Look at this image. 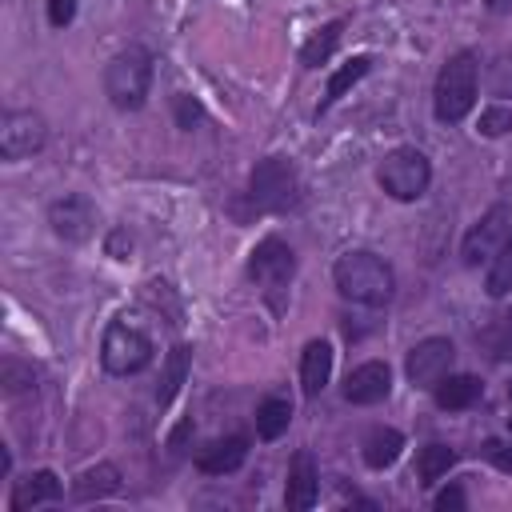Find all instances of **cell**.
Segmentation results:
<instances>
[{"label":"cell","instance_id":"cell-30","mask_svg":"<svg viewBox=\"0 0 512 512\" xmlns=\"http://www.w3.org/2000/svg\"><path fill=\"white\" fill-rule=\"evenodd\" d=\"M512 128V112L508 108H484L480 112V132L484 136H504Z\"/></svg>","mask_w":512,"mask_h":512},{"label":"cell","instance_id":"cell-18","mask_svg":"<svg viewBox=\"0 0 512 512\" xmlns=\"http://www.w3.org/2000/svg\"><path fill=\"white\" fill-rule=\"evenodd\" d=\"M112 492H120V468L116 464H92V468H84L80 476H76V484H72V496L76 500H104V496H112Z\"/></svg>","mask_w":512,"mask_h":512},{"label":"cell","instance_id":"cell-7","mask_svg":"<svg viewBox=\"0 0 512 512\" xmlns=\"http://www.w3.org/2000/svg\"><path fill=\"white\" fill-rule=\"evenodd\" d=\"M44 140H48V128H44L40 112L12 108V112L0 116V156L4 160H24V156L40 152Z\"/></svg>","mask_w":512,"mask_h":512},{"label":"cell","instance_id":"cell-23","mask_svg":"<svg viewBox=\"0 0 512 512\" xmlns=\"http://www.w3.org/2000/svg\"><path fill=\"white\" fill-rule=\"evenodd\" d=\"M340 32H344V20H332V24H324L304 48H300V64L304 68H320L332 52H336V44H340Z\"/></svg>","mask_w":512,"mask_h":512},{"label":"cell","instance_id":"cell-15","mask_svg":"<svg viewBox=\"0 0 512 512\" xmlns=\"http://www.w3.org/2000/svg\"><path fill=\"white\" fill-rule=\"evenodd\" d=\"M48 500H60V476L52 468H36L24 480H16L8 508L12 512H24V508H36V504H48Z\"/></svg>","mask_w":512,"mask_h":512},{"label":"cell","instance_id":"cell-35","mask_svg":"<svg viewBox=\"0 0 512 512\" xmlns=\"http://www.w3.org/2000/svg\"><path fill=\"white\" fill-rule=\"evenodd\" d=\"M488 4V12H496V16H508L512 12V0H484Z\"/></svg>","mask_w":512,"mask_h":512},{"label":"cell","instance_id":"cell-2","mask_svg":"<svg viewBox=\"0 0 512 512\" xmlns=\"http://www.w3.org/2000/svg\"><path fill=\"white\" fill-rule=\"evenodd\" d=\"M152 88V52L132 44L124 52H116L104 68V96L112 100V108L120 112H136L148 100Z\"/></svg>","mask_w":512,"mask_h":512},{"label":"cell","instance_id":"cell-6","mask_svg":"<svg viewBox=\"0 0 512 512\" xmlns=\"http://www.w3.org/2000/svg\"><path fill=\"white\" fill-rule=\"evenodd\" d=\"M100 364H104V372H112V376H132V372H140V368L152 364V340H148L140 328L116 320V324H108V332H104Z\"/></svg>","mask_w":512,"mask_h":512},{"label":"cell","instance_id":"cell-11","mask_svg":"<svg viewBox=\"0 0 512 512\" xmlns=\"http://www.w3.org/2000/svg\"><path fill=\"white\" fill-rule=\"evenodd\" d=\"M48 224H52V232H56L60 240L80 244V240H88L92 228H96V204H92L88 196H80V192H68V196H60V200L48 208Z\"/></svg>","mask_w":512,"mask_h":512},{"label":"cell","instance_id":"cell-26","mask_svg":"<svg viewBox=\"0 0 512 512\" xmlns=\"http://www.w3.org/2000/svg\"><path fill=\"white\" fill-rule=\"evenodd\" d=\"M484 340H488V352H492V360H504V356H512V312H508V316H500V320H496V328H492Z\"/></svg>","mask_w":512,"mask_h":512},{"label":"cell","instance_id":"cell-25","mask_svg":"<svg viewBox=\"0 0 512 512\" xmlns=\"http://www.w3.org/2000/svg\"><path fill=\"white\" fill-rule=\"evenodd\" d=\"M484 288H488V296H508L512 292V232L496 248L492 264H488V276H484Z\"/></svg>","mask_w":512,"mask_h":512},{"label":"cell","instance_id":"cell-31","mask_svg":"<svg viewBox=\"0 0 512 512\" xmlns=\"http://www.w3.org/2000/svg\"><path fill=\"white\" fill-rule=\"evenodd\" d=\"M72 16H76V0H48V24L52 28L72 24Z\"/></svg>","mask_w":512,"mask_h":512},{"label":"cell","instance_id":"cell-20","mask_svg":"<svg viewBox=\"0 0 512 512\" xmlns=\"http://www.w3.org/2000/svg\"><path fill=\"white\" fill-rule=\"evenodd\" d=\"M292 424V404L284 396H264L256 404V436L260 440H280Z\"/></svg>","mask_w":512,"mask_h":512},{"label":"cell","instance_id":"cell-19","mask_svg":"<svg viewBox=\"0 0 512 512\" xmlns=\"http://www.w3.org/2000/svg\"><path fill=\"white\" fill-rule=\"evenodd\" d=\"M368 68H372V56H352L348 64H340V68L332 72L328 88H324V100L316 104V116H324V112H328V108H332V104H336L352 84H360V80L368 76Z\"/></svg>","mask_w":512,"mask_h":512},{"label":"cell","instance_id":"cell-24","mask_svg":"<svg viewBox=\"0 0 512 512\" xmlns=\"http://www.w3.org/2000/svg\"><path fill=\"white\" fill-rule=\"evenodd\" d=\"M456 464V452L448 444H424L420 456H416V472H420V484H436L440 476H448V468Z\"/></svg>","mask_w":512,"mask_h":512},{"label":"cell","instance_id":"cell-29","mask_svg":"<svg viewBox=\"0 0 512 512\" xmlns=\"http://www.w3.org/2000/svg\"><path fill=\"white\" fill-rule=\"evenodd\" d=\"M0 380H4V388H8V392H24V388H32V384H36L32 368H20L16 360H4V368H0Z\"/></svg>","mask_w":512,"mask_h":512},{"label":"cell","instance_id":"cell-21","mask_svg":"<svg viewBox=\"0 0 512 512\" xmlns=\"http://www.w3.org/2000/svg\"><path fill=\"white\" fill-rule=\"evenodd\" d=\"M188 360H192V348L188 344H176L164 360V372H160V388H156V404H172V396L180 392V384L188 380Z\"/></svg>","mask_w":512,"mask_h":512},{"label":"cell","instance_id":"cell-1","mask_svg":"<svg viewBox=\"0 0 512 512\" xmlns=\"http://www.w3.org/2000/svg\"><path fill=\"white\" fill-rule=\"evenodd\" d=\"M332 280H336V288H340L344 300H352V304H368V308L388 304L392 292H396V276H392V268H388L376 252H364V248L344 252V256L336 260V268H332Z\"/></svg>","mask_w":512,"mask_h":512},{"label":"cell","instance_id":"cell-34","mask_svg":"<svg viewBox=\"0 0 512 512\" xmlns=\"http://www.w3.org/2000/svg\"><path fill=\"white\" fill-rule=\"evenodd\" d=\"M124 244H132V240H128V236H124V232H112V240H108V252H112V256H120V260H124Z\"/></svg>","mask_w":512,"mask_h":512},{"label":"cell","instance_id":"cell-37","mask_svg":"<svg viewBox=\"0 0 512 512\" xmlns=\"http://www.w3.org/2000/svg\"><path fill=\"white\" fill-rule=\"evenodd\" d=\"M508 432H512V416H508Z\"/></svg>","mask_w":512,"mask_h":512},{"label":"cell","instance_id":"cell-16","mask_svg":"<svg viewBox=\"0 0 512 512\" xmlns=\"http://www.w3.org/2000/svg\"><path fill=\"white\" fill-rule=\"evenodd\" d=\"M332 376V344L328 340H308L304 344V356H300V388L308 400H316L324 392Z\"/></svg>","mask_w":512,"mask_h":512},{"label":"cell","instance_id":"cell-14","mask_svg":"<svg viewBox=\"0 0 512 512\" xmlns=\"http://www.w3.org/2000/svg\"><path fill=\"white\" fill-rule=\"evenodd\" d=\"M244 460H248V436H224V440H212V444L196 456V468H200L204 476H228V472H236Z\"/></svg>","mask_w":512,"mask_h":512},{"label":"cell","instance_id":"cell-13","mask_svg":"<svg viewBox=\"0 0 512 512\" xmlns=\"http://www.w3.org/2000/svg\"><path fill=\"white\" fill-rule=\"evenodd\" d=\"M320 496V476H316V464L308 452H296L292 456V468H288V488H284V504L292 512H304L312 508Z\"/></svg>","mask_w":512,"mask_h":512},{"label":"cell","instance_id":"cell-8","mask_svg":"<svg viewBox=\"0 0 512 512\" xmlns=\"http://www.w3.org/2000/svg\"><path fill=\"white\" fill-rule=\"evenodd\" d=\"M292 272H296V252H292L280 236H264V240L252 248V256H248V276H252L260 288H268V292L284 288V284L292 280Z\"/></svg>","mask_w":512,"mask_h":512},{"label":"cell","instance_id":"cell-32","mask_svg":"<svg viewBox=\"0 0 512 512\" xmlns=\"http://www.w3.org/2000/svg\"><path fill=\"white\" fill-rule=\"evenodd\" d=\"M436 508H440V512H448V508H464V488H460V484L444 488V492L436 496Z\"/></svg>","mask_w":512,"mask_h":512},{"label":"cell","instance_id":"cell-5","mask_svg":"<svg viewBox=\"0 0 512 512\" xmlns=\"http://www.w3.org/2000/svg\"><path fill=\"white\" fill-rule=\"evenodd\" d=\"M376 180L392 200H420L428 192V184H432V164H428V156L420 148H392L380 160Z\"/></svg>","mask_w":512,"mask_h":512},{"label":"cell","instance_id":"cell-36","mask_svg":"<svg viewBox=\"0 0 512 512\" xmlns=\"http://www.w3.org/2000/svg\"><path fill=\"white\" fill-rule=\"evenodd\" d=\"M508 400H512V380H508Z\"/></svg>","mask_w":512,"mask_h":512},{"label":"cell","instance_id":"cell-33","mask_svg":"<svg viewBox=\"0 0 512 512\" xmlns=\"http://www.w3.org/2000/svg\"><path fill=\"white\" fill-rule=\"evenodd\" d=\"M488 460L500 468V472H512V448H500V444H488Z\"/></svg>","mask_w":512,"mask_h":512},{"label":"cell","instance_id":"cell-4","mask_svg":"<svg viewBox=\"0 0 512 512\" xmlns=\"http://www.w3.org/2000/svg\"><path fill=\"white\" fill-rule=\"evenodd\" d=\"M248 200L260 212H284L300 204V176L284 156H268L248 176Z\"/></svg>","mask_w":512,"mask_h":512},{"label":"cell","instance_id":"cell-10","mask_svg":"<svg viewBox=\"0 0 512 512\" xmlns=\"http://www.w3.org/2000/svg\"><path fill=\"white\" fill-rule=\"evenodd\" d=\"M452 356H456L452 340H444V336H428V340H420V344L408 352L404 372H408V380H412L416 388H432L436 380H444V376L452 372Z\"/></svg>","mask_w":512,"mask_h":512},{"label":"cell","instance_id":"cell-9","mask_svg":"<svg viewBox=\"0 0 512 512\" xmlns=\"http://www.w3.org/2000/svg\"><path fill=\"white\" fill-rule=\"evenodd\" d=\"M508 232H512V212H508V204H492V208L472 224V232H468L464 244H460L464 264H480V260H488V256L504 244Z\"/></svg>","mask_w":512,"mask_h":512},{"label":"cell","instance_id":"cell-3","mask_svg":"<svg viewBox=\"0 0 512 512\" xmlns=\"http://www.w3.org/2000/svg\"><path fill=\"white\" fill-rule=\"evenodd\" d=\"M476 56L472 52H456L444 60L440 76H436V88H432V108H436V120L440 124H460L472 104H476Z\"/></svg>","mask_w":512,"mask_h":512},{"label":"cell","instance_id":"cell-22","mask_svg":"<svg viewBox=\"0 0 512 512\" xmlns=\"http://www.w3.org/2000/svg\"><path fill=\"white\" fill-rule=\"evenodd\" d=\"M400 448H404V436L396 428H376L364 440V464L368 468H388V464H396Z\"/></svg>","mask_w":512,"mask_h":512},{"label":"cell","instance_id":"cell-12","mask_svg":"<svg viewBox=\"0 0 512 512\" xmlns=\"http://www.w3.org/2000/svg\"><path fill=\"white\" fill-rule=\"evenodd\" d=\"M388 392H392V368L384 360H364L344 380V400L348 404H380Z\"/></svg>","mask_w":512,"mask_h":512},{"label":"cell","instance_id":"cell-28","mask_svg":"<svg viewBox=\"0 0 512 512\" xmlns=\"http://www.w3.org/2000/svg\"><path fill=\"white\" fill-rule=\"evenodd\" d=\"M176 124L184 128V132H192L196 124H204V104L196 100V96H176Z\"/></svg>","mask_w":512,"mask_h":512},{"label":"cell","instance_id":"cell-27","mask_svg":"<svg viewBox=\"0 0 512 512\" xmlns=\"http://www.w3.org/2000/svg\"><path fill=\"white\" fill-rule=\"evenodd\" d=\"M488 88L492 96H512V56H496L488 64Z\"/></svg>","mask_w":512,"mask_h":512},{"label":"cell","instance_id":"cell-17","mask_svg":"<svg viewBox=\"0 0 512 512\" xmlns=\"http://www.w3.org/2000/svg\"><path fill=\"white\" fill-rule=\"evenodd\" d=\"M432 392H436V404H440V408L460 412V408H472V404L480 400L484 384H480L476 376H452V372H448L444 380L432 384Z\"/></svg>","mask_w":512,"mask_h":512}]
</instances>
